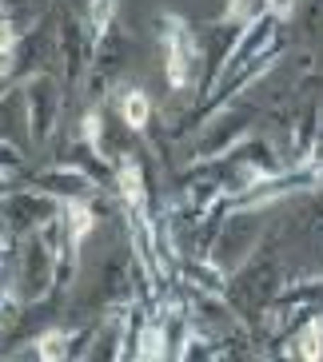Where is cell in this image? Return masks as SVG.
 I'll list each match as a JSON object with an SVG mask.
<instances>
[{"mask_svg": "<svg viewBox=\"0 0 323 362\" xmlns=\"http://www.w3.org/2000/svg\"><path fill=\"white\" fill-rule=\"evenodd\" d=\"M164 72H168V88L172 92H183L188 80H192V68L200 60V44H196L192 24L183 16H164Z\"/></svg>", "mask_w": 323, "mask_h": 362, "instance_id": "1", "label": "cell"}, {"mask_svg": "<svg viewBox=\"0 0 323 362\" xmlns=\"http://www.w3.org/2000/svg\"><path fill=\"white\" fill-rule=\"evenodd\" d=\"M56 211V199L52 195H44V192H8L4 199H0V223L8 227L12 235H33L40 231Z\"/></svg>", "mask_w": 323, "mask_h": 362, "instance_id": "2", "label": "cell"}, {"mask_svg": "<svg viewBox=\"0 0 323 362\" xmlns=\"http://www.w3.org/2000/svg\"><path fill=\"white\" fill-rule=\"evenodd\" d=\"M24 119H28V132H33L36 144H48V136H52L56 128V104H60V96H56V84L48 80V76L36 72L28 84H24Z\"/></svg>", "mask_w": 323, "mask_h": 362, "instance_id": "3", "label": "cell"}, {"mask_svg": "<svg viewBox=\"0 0 323 362\" xmlns=\"http://www.w3.org/2000/svg\"><path fill=\"white\" fill-rule=\"evenodd\" d=\"M52 283H56V255L44 247L40 235H33L24 243V259H21V298L33 303V298L48 295Z\"/></svg>", "mask_w": 323, "mask_h": 362, "instance_id": "4", "label": "cell"}, {"mask_svg": "<svg viewBox=\"0 0 323 362\" xmlns=\"http://www.w3.org/2000/svg\"><path fill=\"white\" fill-rule=\"evenodd\" d=\"M33 187L44 195H52L56 203H72V199H84V195L96 192V180L72 163V168H52V171L33 175Z\"/></svg>", "mask_w": 323, "mask_h": 362, "instance_id": "5", "label": "cell"}, {"mask_svg": "<svg viewBox=\"0 0 323 362\" xmlns=\"http://www.w3.org/2000/svg\"><path fill=\"white\" fill-rule=\"evenodd\" d=\"M116 180H120V195H124V203H128V211L148 215V187H144L140 163L132 160V156H124V160H120Z\"/></svg>", "mask_w": 323, "mask_h": 362, "instance_id": "6", "label": "cell"}, {"mask_svg": "<svg viewBox=\"0 0 323 362\" xmlns=\"http://www.w3.org/2000/svg\"><path fill=\"white\" fill-rule=\"evenodd\" d=\"M64 227H68V243H72V251L80 255V243H84L88 235H92V227H96V207H92L88 199L64 203Z\"/></svg>", "mask_w": 323, "mask_h": 362, "instance_id": "7", "label": "cell"}, {"mask_svg": "<svg viewBox=\"0 0 323 362\" xmlns=\"http://www.w3.org/2000/svg\"><path fill=\"white\" fill-rule=\"evenodd\" d=\"M120 116H124V124H128L132 132H144L152 119V100L144 96L140 88H128L124 96H120Z\"/></svg>", "mask_w": 323, "mask_h": 362, "instance_id": "8", "label": "cell"}, {"mask_svg": "<svg viewBox=\"0 0 323 362\" xmlns=\"http://www.w3.org/2000/svg\"><path fill=\"white\" fill-rule=\"evenodd\" d=\"M16 48H21V28L8 16H0V76H12V68H16Z\"/></svg>", "mask_w": 323, "mask_h": 362, "instance_id": "9", "label": "cell"}, {"mask_svg": "<svg viewBox=\"0 0 323 362\" xmlns=\"http://www.w3.org/2000/svg\"><path fill=\"white\" fill-rule=\"evenodd\" d=\"M36 354H40L44 362H60L72 354V334L68 330H48V334H40L36 339Z\"/></svg>", "mask_w": 323, "mask_h": 362, "instance_id": "10", "label": "cell"}, {"mask_svg": "<svg viewBox=\"0 0 323 362\" xmlns=\"http://www.w3.org/2000/svg\"><path fill=\"white\" fill-rule=\"evenodd\" d=\"M268 8V0H227V24H239L248 28L251 21H259Z\"/></svg>", "mask_w": 323, "mask_h": 362, "instance_id": "11", "label": "cell"}, {"mask_svg": "<svg viewBox=\"0 0 323 362\" xmlns=\"http://www.w3.org/2000/svg\"><path fill=\"white\" fill-rule=\"evenodd\" d=\"M291 351L300 354V358H319V354H323V322L315 319L312 327H307V330L300 334V342H295Z\"/></svg>", "mask_w": 323, "mask_h": 362, "instance_id": "12", "label": "cell"}, {"mask_svg": "<svg viewBox=\"0 0 323 362\" xmlns=\"http://www.w3.org/2000/svg\"><path fill=\"white\" fill-rule=\"evenodd\" d=\"M164 334L168 330H160V327H144V339H140V346H136V354L140 358H160L168 346H164Z\"/></svg>", "mask_w": 323, "mask_h": 362, "instance_id": "13", "label": "cell"}, {"mask_svg": "<svg viewBox=\"0 0 323 362\" xmlns=\"http://www.w3.org/2000/svg\"><path fill=\"white\" fill-rule=\"evenodd\" d=\"M100 136H104V119H100V112L92 107L84 116V124H80V139H84L88 148H100Z\"/></svg>", "mask_w": 323, "mask_h": 362, "instance_id": "14", "label": "cell"}, {"mask_svg": "<svg viewBox=\"0 0 323 362\" xmlns=\"http://www.w3.org/2000/svg\"><path fill=\"white\" fill-rule=\"evenodd\" d=\"M24 168V151L12 139H0V171H16Z\"/></svg>", "mask_w": 323, "mask_h": 362, "instance_id": "15", "label": "cell"}, {"mask_svg": "<svg viewBox=\"0 0 323 362\" xmlns=\"http://www.w3.org/2000/svg\"><path fill=\"white\" fill-rule=\"evenodd\" d=\"M291 8H295V0H268V12L276 16V21H288Z\"/></svg>", "mask_w": 323, "mask_h": 362, "instance_id": "16", "label": "cell"}, {"mask_svg": "<svg viewBox=\"0 0 323 362\" xmlns=\"http://www.w3.org/2000/svg\"><path fill=\"white\" fill-rule=\"evenodd\" d=\"M4 175H8V171H0V199L8 195V180H4Z\"/></svg>", "mask_w": 323, "mask_h": 362, "instance_id": "17", "label": "cell"}, {"mask_svg": "<svg viewBox=\"0 0 323 362\" xmlns=\"http://www.w3.org/2000/svg\"><path fill=\"white\" fill-rule=\"evenodd\" d=\"M0 279H4V251H0Z\"/></svg>", "mask_w": 323, "mask_h": 362, "instance_id": "18", "label": "cell"}, {"mask_svg": "<svg viewBox=\"0 0 323 362\" xmlns=\"http://www.w3.org/2000/svg\"><path fill=\"white\" fill-rule=\"evenodd\" d=\"M0 4H24V0H0Z\"/></svg>", "mask_w": 323, "mask_h": 362, "instance_id": "19", "label": "cell"}]
</instances>
